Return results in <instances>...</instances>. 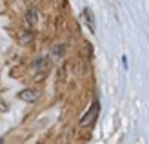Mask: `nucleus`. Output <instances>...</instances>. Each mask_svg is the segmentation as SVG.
I'll return each instance as SVG.
<instances>
[{
    "instance_id": "5",
    "label": "nucleus",
    "mask_w": 149,
    "mask_h": 144,
    "mask_svg": "<svg viewBox=\"0 0 149 144\" xmlns=\"http://www.w3.org/2000/svg\"><path fill=\"white\" fill-rule=\"evenodd\" d=\"M26 24H27V29H35L36 24H38V13H36L35 7H29L26 11Z\"/></svg>"
},
{
    "instance_id": "2",
    "label": "nucleus",
    "mask_w": 149,
    "mask_h": 144,
    "mask_svg": "<svg viewBox=\"0 0 149 144\" xmlns=\"http://www.w3.org/2000/svg\"><path fill=\"white\" fill-rule=\"evenodd\" d=\"M98 113H100V102H98V100H95L91 106H89V110L80 117V128H87V126H91L95 120H96V117H98Z\"/></svg>"
},
{
    "instance_id": "3",
    "label": "nucleus",
    "mask_w": 149,
    "mask_h": 144,
    "mask_svg": "<svg viewBox=\"0 0 149 144\" xmlns=\"http://www.w3.org/2000/svg\"><path fill=\"white\" fill-rule=\"evenodd\" d=\"M38 97H40V91H38V89H35V88L22 89V91L18 93V98H20L22 102H35V100H38Z\"/></svg>"
},
{
    "instance_id": "4",
    "label": "nucleus",
    "mask_w": 149,
    "mask_h": 144,
    "mask_svg": "<svg viewBox=\"0 0 149 144\" xmlns=\"http://www.w3.org/2000/svg\"><path fill=\"white\" fill-rule=\"evenodd\" d=\"M80 18H82V22H84V26L93 33L95 31V17H93V13H91L89 7H86V9L80 13Z\"/></svg>"
},
{
    "instance_id": "6",
    "label": "nucleus",
    "mask_w": 149,
    "mask_h": 144,
    "mask_svg": "<svg viewBox=\"0 0 149 144\" xmlns=\"http://www.w3.org/2000/svg\"><path fill=\"white\" fill-rule=\"evenodd\" d=\"M64 53H65V46H64V44H58V46L53 48L51 55H53L55 58H62V57H64Z\"/></svg>"
},
{
    "instance_id": "7",
    "label": "nucleus",
    "mask_w": 149,
    "mask_h": 144,
    "mask_svg": "<svg viewBox=\"0 0 149 144\" xmlns=\"http://www.w3.org/2000/svg\"><path fill=\"white\" fill-rule=\"evenodd\" d=\"M18 40H20V44H27L29 40H31V33H29V29L26 33H20L18 35Z\"/></svg>"
},
{
    "instance_id": "1",
    "label": "nucleus",
    "mask_w": 149,
    "mask_h": 144,
    "mask_svg": "<svg viewBox=\"0 0 149 144\" xmlns=\"http://www.w3.org/2000/svg\"><path fill=\"white\" fill-rule=\"evenodd\" d=\"M49 66H51V60H49L47 55H38V57H35V60L31 62V75H33V79H35V80L44 79V77L47 75Z\"/></svg>"
}]
</instances>
